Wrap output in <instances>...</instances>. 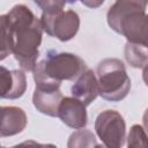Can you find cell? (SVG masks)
Segmentation results:
<instances>
[{
  "mask_svg": "<svg viewBox=\"0 0 148 148\" xmlns=\"http://www.w3.org/2000/svg\"><path fill=\"white\" fill-rule=\"evenodd\" d=\"M6 15L10 53L14 54L23 71L32 72L39 57L43 36L39 18L22 3L15 5Z\"/></svg>",
  "mask_w": 148,
  "mask_h": 148,
  "instance_id": "obj_1",
  "label": "cell"
},
{
  "mask_svg": "<svg viewBox=\"0 0 148 148\" xmlns=\"http://www.w3.org/2000/svg\"><path fill=\"white\" fill-rule=\"evenodd\" d=\"M86 68V62L74 53L49 51L32 69L36 88L59 89L61 81L75 80Z\"/></svg>",
  "mask_w": 148,
  "mask_h": 148,
  "instance_id": "obj_2",
  "label": "cell"
},
{
  "mask_svg": "<svg viewBox=\"0 0 148 148\" xmlns=\"http://www.w3.org/2000/svg\"><path fill=\"white\" fill-rule=\"evenodd\" d=\"M98 95L110 102L124 99L131 89V79L127 75L124 62L117 58L102 60L96 69Z\"/></svg>",
  "mask_w": 148,
  "mask_h": 148,
  "instance_id": "obj_3",
  "label": "cell"
},
{
  "mask_svg": "<svg viewBox=\"0 0 148 148\" xmlns=\"http://www.w3.org/2000/svg\"><path fill=\"white\" fill-rule=\"evenodd\" d=\"M95 131L103 145L108 148H120L125 143L126 124L118 111H102L96 117Z\"/></svg>",
  "mask_w": 148,
  "mask_h": 148,
  "instance_id": "obj_4",
  "label": "cell"
},
{
  "mask_svg": "<svg viewBox=\"0 0 148 148\" xmlns=\"http://www.w3.org/2000/svg\"><path fill=\"white\" fill-rule=\"evenodd\" d=\"M43 31L61 42L75 37L80 28V16L76 12L61 10L56 14H43L39 18Z\"/></svg>",
  "mask_w": 148,
  "mask_h": 148,
  "instance_id": "obj_5",
  "label": "cell"
},
{
  "mask_svg": "<svg viewBox=\"0 0 148 148\" xmlns=\"http://www.w3.org/2000/svg\"><path fill=\"white\" fill-rule=\"evenodd\" d=\"M27 90V77L22 69L0 66V98L17 99Z\"/></svg>",
  "mask_w": 148,
  "mask_h": 148,
  "instance_id": "obj_6",
  "label": "cell"
},
{
  "mask_svg": "<svg viewBox=\"0 0 148 148\" xmlns=\"http://www.w3.org/2000/svg\"><path fill=\"white\" fill-rule=\"evenodd\" d=\"M57 117L71 128H83L87 125L88 116L86 105L75 97H62L58 108Z\"/></svg>",
  "mask_w": 148,
  "mask_h": 148,
  "instance_id": "obj_7",
  "label": "cell"
},
{
  "mask_svg": "<svg viewBox=\"0 0 148 148\" xmlns=\"http://www.w3.org/2000/svg\"><path fill=\"white\" fill-rule=\"evenodd\" d=\"M28 123L23 109L18 106H3L0 109V138L13 136L21 133Z\"/></svg>",
  "mask_w": 148,
  "mask_h": 148,
  "instance_id": "obj_8",
  "label": "cell"
},
{
  "mask_svg": "<svg viewBox=\"0 0 148 148\" xmlns=\"http://www.w3.org/2000/svg\"><path fill=\"white\" fill-rule=\"evenodd\" d=\"M73 97L81 101L86 106L91 104L98 96V82L95 73L86 68L76 79L71 88Z\"/></svg>",
  "mask_w": 148,
  "mask_h": 148,
  "instance_id": "obj_9",
  "label": "cell"
},
{
  "mask_svg": "<svg viewBox=\"0 0 148 148\" xmlns=\"http://www.w3.org/2000/svg\"><path fill=\"white\" fill-rule=\"evenodd\" d=\"M147 1L148 0H116L106 14L109 27L114 31L119 22L125 17L146 12Z\"/></svg>",
  "mask_w": 148,
  "mask_h": 148,
  "instance_id": "obj_10",
  "label": "cell"
},
{
  "mask_svg": "<svg viewBox=\"0 0 148 148\" xmlns=\"http://www.w3.org/2000/svg\"><path fill=\"white\" fill-rule=\"evenodd\" d=\"M60 89H40L35 88L32 95L34 106L43 114L50 117H57L58 108L62 98Z\"/></svg>",
  "mask_w": 148,
  "mask_h": 148,
  "instance_id": "obj_11",
  "label": "cell"
},
{
  "mask_svg": "<svg viewBox=\"0 0 148 148\" xmlns=\"http://www.w3.org/2000/svg\"><path fill=\"white\" fill-rule=\"evenodd\" d=\"M125 59L126 61L134 68H145L148 61L147 54V45L130 43L127 42L125 45Z\"/></svg>",
  "mask_w": 148,
  "mask_h": 148,
  "instance_id": "obj_12",
  "label": "cell"
},
{
  "mask_svg": "<svg viewBox=\"0 0 148 148\" xmlns=\"http://www.w3.org/2000/svg\"><path fill=\"white\" fill-rule=\"evenodd\" d=\"M67 146L69 148H74V147L82 148V147H98L99 145L97 143L95 134L91 131L77 128L76 132L71 134Z\"/></svg>",
  "mask_w": 148,
  "mask_h": 148,
  "instance_id": "obj_13",
  "label": "cell"
},
{
  "mask_svg": "<svg viewBox=\"0 0 148 148\" xmlns=\"http://www.w3.org/2000/svg\"><path fill=\"white\" fill-rule=\"evenodd\" d=\"M10 53L8 40V23L7 15H0V61L6 59Z\"/></svg>",
  "mask_w": 148,
  "mask_h": 148,
  "instance_id": "obj_14",
  "label": "cell"
},
{
  "mask_svg": "<svg viewBox=\"0 0 148 148\" xmlns=\"http://www.w3.org/2000/svg\"><path fill=\"white\" fill-rule=\"evenodd\" d=\"M127 146L128 147H146L147 146V135L141 125H133L127 135Z\"/></svg>",
  "mask_w": 148,
  "mask_h": 148,
  "instance_id": "obj_15",
  "label": "cell"
},
{
  "mask_svg": "<svg viewBox=\"0 0 148 148\" xmlns=\"http://www.w3.org/2000/svg\"><path fill=\"white\" fill-rule=\"evenodd\" d=\"M34 2L42 9L43 14H56L64 10L66 0H34Z\"/></svg>",
  "mask_w": 148,
  "mask_h": 148,
  "instance_id": "obj_16",
  "label": "cell"
},
{
  "mask_svg": "<svg viewBox=\"0 0 148 148\" xmlns=\"http://www.w3.org/2000/svg\"><path fill=\"white\" fill-rule=\"evenodd\" d=\"M69 3H75L77 0H67ZM81 1V3L82 5H84V6H87V7H89V8H97V7H99L105 0H80Z\"/></svg>",
  "mask_w": 148,
  "mask_h": 148,
  "instance_id": "obj_17",
  "label": "cell"
},
{
  "mask_svg": "<svg viewBox=\"0 0 148 148\" xmlns=\"http://www.w3.org/2000/svg\"><path fill=\"white\" fill-rule=\"evenodd\" d=\"M0 109H1V106H0Z\"/></svg>",
  "mask_w": 148,
  "mask_h": 148,
  "instance_id": "obj_18",
  "label": "cell"
}]
</instances>
